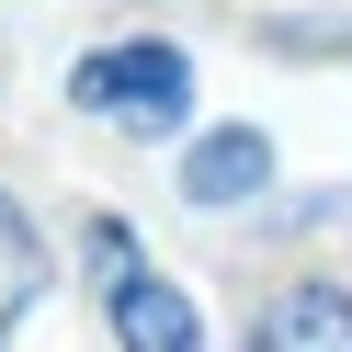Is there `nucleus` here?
Listing matches in <instances>:
<instances>
[{
	"label": "nucleus",
	"mask_w": 352,
	"mask_h": 352,
	"mask_svg": "<svg viewBox=\"0 0 352 352\" xmlns=\"http://www.w3.org/2000/svg\"><path fill=\"white\" fill-rule=\"evenodd\" d=\"M69 114L91 125H125V137H170L193 114V57L160 46V34H125V46H91L69 69Z\"/></svg>",
	"instance_id": "1"
},
{
	"label": "nucleus",
	"mask_w": 352,
	"mask_h": 352,
	"mask_svg": "<svg viewBox=\"0 0 352 352\" xmlns=\"http://www.w3.org/2000/svg\"><path fill=\"white\" fill-rule=\"evenodd\" d=\"M91 284H102V318H114V341H125V352H193V341H205L193 296L148 273L137 239H125L114 216H91Z\"/></svg>",
	"instance_id": "2"
},
{
	"label": "nucleus",
	"mask_w": 352,
	"mask_h": 352,
	"mask_svg": "<svg viewBox=\"0 0 352 352\" xmlns=\"http://www.w3.org/2000/svg\"><path fill=\"white\" fill-rule=\"evenodd\" d=\"M261 182H273V137L261 125H216V137L182 148V193L193 205H250Z\"/></svg>",
	"instance_id": "3"
},
{
	"label": "nucleus",
	"mask_w": 352,
	"mask_h": 352,
	"mask_svg": "<svg viewBox=\"0 0 352 352\" xmlns=\"http://www.w3.org/2000/svg\"><path fill=\"white\" fill-rule=\"evenodd\" d=\"M261 341L273 352H352V296L341 284H284L261 307Z\"/></svg>",
	"instance_id": "4"
},
{
	"label": "nucleus",
	"mask_w": 352,
	"mask_h": 352,
	"mask_svg": "<svg viewBox=\"0 0 352 352\" xmlns=\"http://www.w3.org/2000/svg\"><path fill=\"white\" fill-rule=\"evenodd\" d=\"M46 284H57V261H46V239H34V216L12 205V193H0V329L23 318V307L46 296Z\"/></svg>",
	"instance_id": "5"
}]
</instances>
